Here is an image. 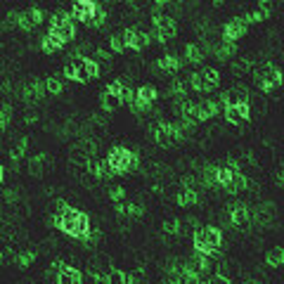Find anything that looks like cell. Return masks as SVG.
<instances>
[{"label":"cell","mask_w":284,"mask_h":284,"mask_svg":"<svg viewBox=\"0 0 284 284\" xmlns=\"http://www.w3.org/2000/svg\"><path fill=\"white\" fill-rule=\"evenodd\" d=\"M5 126H7V121H5V118H3V114H0V133L5 130Z\"/></svg>","instance_id":"f5cc1de1"},{"label":"cell","mask_w":284,"mask_h":284,"mask_svg":"<svg viewBox=\"0 0 284 284\" xmlns=\"http://www.w3.org/2000/svg\"><path fill=\"white\" fill-rule=\"evenodd\" d=\"M168 93L175 97V102H182V99H187V95H185V83H182L180 78L171 80V88H168Z\"/></svg>","instance_id":"83f0119b"},{"label":"cell","mask_w":284,"mask_h":284,"mask_svg":"<svg viewBox=\"0 0 284 284\" xmlns=\"http://www.w3.org/2000/svg\"><path fill=\"white\" fill-rule=\"evenodd\" d=\"M228 216H230V222L235 225V228H241V225H247L251 213H249V206L241 204V201H235V204H228Z\"/></svg>","instance_id":"52a82bcc"},{"label":"cell","mask_w":284,"mask_h":284,"mask_svg":"<svg viewBox=\"0 0 284 284\" xmlns=\"http://www.w3.org/2000/svg\"><path fill=\"white\" fill-rule=\"evenodd\" d=\"M216 182H218V187H225L230 182V168L228 166H218V171H216Z\"/></svg>","instance_id":"8d00e7d4"},{"label":"cell","mask_w":284,"mask_h":284,"mask_svg":"<svg viewBox=\"0 0 284 284\" xmlns=\"http://www.w3.org/2000/svg\"><path fill=\"white\" fill-rule=\"evenodd\" d=\"M220 102L225 107H235V105H239V102H249L247 88H232V90H228V93H222Z\"/></svg>","instance_id":"5bb4252c"},{"label":"cell","mask_w":284,"mask_h":284,"mask_svg":"<svg viewBox=\"0 0 284 284\" xmlns=\"http://www.w3.org/2000/svg\"><path fill=\"white\" fill-rule=\"evenodd\" d=\"M43 86L48 95H59L64 90V80L62 76H48V80H43Z\"/></svg>","instance_id":"7402d4cb"},{"label":"cell","mask_w":284,"mask_h":284,"mask_svg":"<svg viewBox=\"0 0 284 284\" xmlns=\"http://www.w3.org/2000/svg\"><path fill=\"white\" fill-rule=\"evenodd\" d=\"M48 166H50V156L48 154H33L31 159H29V173L31 175H43V171H48Z\"/></svg>","instance_id":"9a60e30c"},{"label":"cell","mask_w":284,"mask_h":284,"mask_svg":"<svg viewBox=\"0 0 284 284\" xmlns=\"http://www.w3.org/2000/svg\"><path fill=\"white\" fill-rule=\"evenodd\" d=\"M93 12H95V3H90V0H80V3H76V5L71 7L69 17L76 19V22H80V24H90Z\"/></svg>","instance_id":"ba28073f"},{"label":"cell","mask_w":284,"mask_h":284,"mask_svg":"<svg viewBox=\"0 0 284 284\" xmlns=\"http://www.w3.org/2000/svg\"><path fill=\"white\" fill-rule=\"evenodd\" d=\"M185 268H190L192 272H197V275H206V272L211 270V260L209 256H204V253H192V258L185 263Z\"/></svg>","instance_id":"8fae6325"},{"label":"cell","mask_w":284,"mask_h":284,"mask_svg":"<svg viewBox=\"0 0 284 284\" xmlns=\"http://www.w3.org/2000/svg\"><path fill=\"white\" fill-rule=\"evenodd\" d=\"M142 213H145V209L140 204H124V218H142Z\"/></svg>","instance_id":"d590c367"},{"label":"cell","mask_w":284,"mask_h":284,"mask_svg":"<svg viewBox=\"0 0 284 284\" xmlns=\"http://www.w3.org/2000/svg\"><path fill=\"white\" fill-rule=\"evenodd\" d=\"M192 244H194V251L197 253H204V256H216L222 247V230L220 228H201V230H194L192 235Z\"/></svg>","instance_id":"6da1fadb"},{"label":"cell","mask_w":284,"mask_h":284,"mask_svg":"<svg viewBox=\"0 0 284 284\" xmlns=\"http://www.w3.org/2000/svg\"><path fill=\"white\" fill-rule=\"evenodd\" d=\"M258 86H260L263 93H275V90L282 86V71H279V69H272V74L268 76V78L260 80Z\"/></svg>","instance_id":"e0dca14e"},{"label":"cell","mask_w":284,"mask_h":284,"mask_svg":"<svg viewBox=\"0 0 284 284\" xmlns=\"http://www.w3.org/2000/svg\"><path fill=\"white\" fill-rule=\"evenodd\" d=\"M45 95H48V93H45L43 80H33V83H29V86L24 88V99L29 102V105H36V102H40Z\"/></svg>","instance_id":"4fadbf2b"},{"label":"cell","mask_w":284,"mask_h":284,"mask_svg":"<svg viewBox=\"0 0 284 284\" xmlns=\"http://www.w3.org/2000/svg\"><path fill=\"white\" fill-rule=\"evenodd\" d=\"M105 24H107V12L99 5H95V12L90 17V24L88 26H105Z\"/></svg>","instance_id":"d6a6232c"},{"label":"cell","mask_w":284,"mask_h":284,"mask_svg":"<svg viewBox=\"0 0 284 284\" xmlns=\"http://www.w3.org/2000/svg\"><path fill=\"white\" fill-rule=\"evenodd\" d=\"M190 86H192L194 93H209V88H206V80H204V76H201V71L190 74Z\"/></svg>","instance_id":"f1b7e54d"},{"label":"cell","mask_w":284,"mask_h":284,"mask_svg":"<svg viewBox=\"0 0 284 284\" xmlns=\"http://www.w3.org/2000/svg\"><path fill=\"white\" fill-rule=\"evenodd\" d=\"M161 232H164V235H168V237L180 235V232H182V222L175 220V218H171V220H166L164 225H161Z\"/></svg>","instance_id":"f546056e"},{"label":"cell","mask_w":284,"mask_h":284,"mask_svg":"<svg viewBox=\"0 0 284 284\" xmlns=\"http://www.w3.org/2000/svg\"><path fill=\"white\" fill-rule=\"evenodd\" d=\"M90 59H95V62H107V59H109V52H107V50H95V57H90Z\"/></svg>","instance_id":"7dc6e473"},{"label":"cell","mask_w":284,"mask_h":284,"mask_svg":"<svg viewBox=\"0 0 284 284\" xmlns=\"http://www.w3.org/2000/svg\"><path fill=\"white\" fill-rule=\"evenodd\" d=\"M107 284H128V272H124L121 268H111L105 275Z\"/></svg>","instance_id":"cb8c5ba5"},{"label":"cell","mask_w":284,"mask_h":284,"mask_svg":"<svg viewBox=\"0 0 284 284\" xmlns=\"http://www.w3.org/2000/svg\"><path fill=\"white\" fill-rule=\"evenodd\" d=\"M185 57H187V62L190 64H201L206 59V55H204V50H201V45L199 43H190L185 48Z\"/></svg>","instance_id":"d6986e66"},{"label":"cell","mask_w":284,"mask_h":284,"mask_svg":"<svg viewBox=\"0 0 284 284\" xmlns=\"http://www.w3.org/2000/svg\"><path fill=\"white\" fill-rule=\"evenodd\" d=\"M180 67H182V62H180V57H175V55H164V57H159L154 64V69L161 71V74H175V71H180Z\"/></svg>","instance_id":"30bf717a"},{"label":"cell","mask_w":284,"mask_h":284,"mask_svg":"<svg viewBox=\"0 0 284 284\" xmlns=\"http://www.w3.org/2000/svg\"><path fill=\"white\" fill-rule=\"evenodd\" d=\"M201 284H209V282H201Z\"/></svg>","instance_id":"11a10c76"},{"label":"cell","mask_w":284,"mask_h":284,"mask_svg":"<svg viewBox=\"0 0 284 284\" xmlns=\"http://www.w3.org/2000/svg\"><path fill=\"white\" fill-rule=\"evenodd\" d=\"M76 152H80L83 156H88V159H90V156H93L95 152H97V142H95V140H90V137H83V140L78 142V147H76Z\"/></svg>","instance_id":"484cf974"},{"label":"cell","mask_w":284,"mask_h":284,"mask_svg":"<svg viewBox=\"0 0 284 284\" xmlns=\"http://www.w3.org/2000/svg\"><path fill=\"white\" fill-rule=\"evenodd\" d=\"M154 140H156V145H161V147H173V145L185 140V133H182L175 124L161 121V124L154 126Z\"/></svg>","instance_id":"277c9868"},{"label":"cell","mask_w":284,"mask_h":284,"mask_svg":"<svg viewBox=\"0 0 284 284\" xmlns=\"http://www.w3.org/2000/svg\"><path fill=\"white\" fill-rule=\"evenodd\" d=\"M235 111L239 114L241 121H249V118H251V107H249V102H239V105H235Z\"/></svg>","instance_id":"ab89813d"},{"label":"cell","mask_w":284,"mask_h":284,"mask_svg":"<svg viewBox=\"0 0 284 284\" xmlns=\"http://www.w3.org/2000/svg\"><path fill=\"white\" fill-rule=\"evenodd\" d=\"M0 114H3V118H5L7 124H10V118H12V107H10V105H3V107H0Z\"/></svg>","instance_id":"681fc988"},{"label":"cell","mask_w":284,"mask_h":284,"mask_svg":"<svg viewBox=\"0 0 284 284\" xmlns=\"http://www.w3.org/2000/svg\"><path fill=\"white\" fill-rule=\"evenodd\" d=\"M26 152H29V137H22V140H19L17 145L10 149V159H12L14 164H19V161L26 156Z\"/></svg>","instance_id":"44dd1931"},{"label":"cell","mask_w":284,"mask_h":284,"mask_svg":"<svg viewBox=\"0 0 284 284\" xmlns=\"http://www.w3.org/2000/svg\"><path fill=\"white\" fill-rule=\"evenodd\" d=\"M175 201H178V206H182V209H187V206H194L199 201V192H194V190H182V187H180Z\"/></svg>","instance_id":"ac0fdd59"},{"label":"cell","mask_w":284,"mask_h":284,"mask_svg":"<svg viewBox=\"0 0 284 284\" xmlns=\"http://www.w3.org/2000/svg\"><path fill=\"white\" fill-rule=\"evenodd\" d=\"M57 284H80L83 282V272L74 266H67L64 263L62 270H57V277H55Z\"/></svg>","instance_id":"9c48e42d"},{"label":"cell","mask_w":284,"mask_h":284,"mask_svg":"<svg viewBox=\"0 0 284 284\" xmlns=\"http://www.w3.org/2000/svg\"><path fill=\"white\" fill-rule=\"evenodd\" d=\"M135 29H124V33H121V38H124V45H126V50H133V43H135Z\"/></svg>","instance_id":"60d3db41"},{"label":"cell","mask_w":284,"mask_h":284,"mask_svg":"<svg viewBox=\"0 0 284 284\" xmlns=\"http://www.w3.org/2000/svg\"><path fill=\"white\" fill-rule=\"evenodd\" d=\"M149 43H152L149 33H147V31H137V33H135V43H133V50H137V52H140V50H145Z\"/></svg>","instance_id":"836d02e7"},{"label":"cell","mask_w":284,"mask_h":284,"mask_svg":"<svg viewBox=\"0 0 284 284\" xmlns=\"http://www.w3.org/2000/svg\"><path fill=\"white\" fill-rule=\"evenodd\" d=\"M48 36L55 38L62 48L67 43H71V40H74V38H76V26H74V22L69 19V14H52V17H50V31H48Z\"/></svg>","instance_id":"3957f363"},{"label":"cell","mask_w":284,"mask_h":284,"mask_svg":"<svg viewBox=\"0 0 284 284\" xmlns=\"http://www.w3.org/2000/svg\"><path fill=\"white\" fill-rule=\"evenodd\" d=\"M225 118H228L230 124H244L239 118V114L235 111V107H225Z\"/></svg>","instance_id":"7bdbcfd3"},{"label":"cell","mask_w":284,"mask_h":284,"mask_svg":"<svg viewBox=\"0 0 284 284\" xmlns=\"http://www.w3.org/2000/svg\"><path fill=\"white\" fill-rule=\"evenodd\" d=\"M22 14H24L26 22H29L31 26L43 24V19H45V12H43V10H38V7H29V10H24Z\"/></svg>","instance_id":"4316f807"},{"label":"cell","mask_w":284,"mask_h":284,"mask_svg":"<svg viewBox=\"0 0 284 284\" xmlns=\"http://www.w3.org/2000/svg\"><path fill=\"white\" fill-rule=\"evenodd\" d=\"M36 256H38L36 251H29V249H26V251H19L17 256H14V263H17L22 270H26V268L31 266L33 260H36Z\"/></svg>","instance_id":"d4e9b609"},{"label":"cell","mask_w":284,"mask_h":284,"mask_svg":"<svg viewBox=\"0 0 284 284\" xmlns=\"http://www.w3.org/2000/svg\"><path fill=\"white\" fill-rule=\"evenodd\" d=\"M209 284H232V282H230V277H225V275L218 272V275H213V277L209 279Z\"/></svg>","instance_id":"c3c4849f"},{"label":"cell","mask_w":284,"mask_h":284,"mask_svg":"<svg viewBox=\"0 0 284 284\" xmlns=\"http://www.w3.org/2000/svg\"><path fill=\"white\" fill-rule=\"evenodd\" d=\"M256 10H258V12L263 14V17H268V14H270L272 10H275V5H272V3H266V0H263V3H258V5H256Z\"/></svg>","instance_id":"f6af8a7d"},{"label":"cell","mask_w":284,"mask_h":284,"mask_svg":"<svg viewBox=\"0 0 284 284\" xmlns=\"http://www.w3.org/2000/svg\"><path fill=\"white\" fill-rule=\"evenodd\" d=\"M124 197H126V190H124L121 185L109 187V199L114 201V204H118V201H124Z\"/></svg>","instance_id":"f35d334b"},{"label":"cell","mask_w":284,"mask_h":284,"mask_svg":"<svg viewBox=\"0 0 284 284\" xmlns=\"http://www.w3.org/2000/svg\"><path fill=\"white\" fill-rule=\"evenodd\" d=\"M90 277H93V282H95V284H107L105 275H102V272H97V270H93V272H90Z\"/></svg>","instance_id":"816d5d0a"},{"label":"cell","mask_w":284,"mask_h":284,"mask_svg":"<svg viewBox=\"0 0 284 284\" xmlns=\"http://www.w3.org/2000/svg\"><path fill=\"white\" fill-rule=\"evenodd\" d=\"M5 26H7V29H14V26H19V12H17V10L7 12V17H5Z\"/></svg>","instance_id":"ee69618b"},{"label":"cell","mask_w":284,"mask_h":284,"mask_svg":"<svg viewBox=\"0 0 284 284\" xmlns=\"http://www.w3.org/2000/svg\"><path fill=\"white\" fill-rule=\"evenodd\" d=\"M83 71H86L88 80H90V78H97V76H99V71H102V67H99V64L95 62V59L86 57V59H83Z\"/></svg>","instance_id":"4dcf8cb0"},{"label":"cell","mask_w":284,"mask_h":284,"mask_svg":"<svg viewBox=\"0 0 284 284\" xmlns=\"http://www.w3.org/2000/svg\"><path fill=\"white\" fill-rule=\"evenodd\" d=\"M244 33H247V24H244L239 17L230 19L228 24L222 26V40H228V43H237Z\"/></svg>","instance_id":"8992f818"},{"label":"cell","mask_w":284,"mask_h":284,"mask_svg":"<svg viewBox=\"0 0 284 284\" xmlns=\"http://www.w3.org/2000/svg\"><path fill=\"white\" fill-rule=\"evenodd\" d=\"M59 48H62V45L57 43L55 38H50V36H43V40H40V50H43V52H48V55L57 52Z\"/></svg>","instance_id":"e575fe53"},{"label":"cell","mask_w":284,"mask_h":284,"mask_svg":"<svg viewBox=\"0 0 284 284\" xmlns=\"http://www.w3.org/2000/svg\"><path fill=\"white\" fill-rule=\"evenodd\" d=\"M124 80H114V83H111L109 88H105L107 93H111V95H116V97H121V93H124Z\"/></svg>","instance_id":"b9f144b4"},{"label":"cell","mask_w":284,"mask_h":284,"mask_svg":"<svg viewBox=\"0 0 284 284\" xmlns=\"http://www.w3.org/2000/svg\"><path fill=\"white\" fill-rule=\"evenodd\" d=\"M99 105H102L105 111H116V109H121V99H118L116 95L102 90V95H99Z\"/></svg>","instance_id":"ffe728a7"},{"label":"cell","mask_w":284,"mask_h":284,"mask_svg":"<svg viewBox=\"0 0 284 284\" xmlns=\"http://www.w3.org/2000/svg\"><path fill=\"white\" fill-rule=\"evenodd\" d=\"M107 164H109V168L114 171V175H124L140 166V159H137V154L130 152L128 147H111V152L107 154Z\"/></svg>","instance_id":"7a4b0ae2"},{"label":"cell","mask_w":284,"mask_h":284,"mask_svg":"<svg viewBox=\"0 0 284 284\" xmlns=\"http://www.w3.org/2000/svg\"><path fill=\"white\" fill-rule=\"evenodd\" d=\"M152 24H154V40L156 43H166V40H171V38L175 36V19L168 17V14H156V17H152Z\"/></svg>","instance_id":"5b68a950"},{"label":"cell","mask_w":284,"mask_h":284,"mask_svg":"<svg viewBox=\"0 0 284 284\" xmlns=\"http://www.w3.org/2000/svg\"><path fill=\"white\" fill-rule=\"evenodd\" d=\"M128 284H145V275H142L140 270L130 272V275H128Z\"/></svg>","instance_id":"bcb514c9"},{"label":"cell","mask_w":284,"mask_h":284,"mask_svg":"<svg viewBox=\"0 0 284 284\" xmlns=\"http://www.w3.org/2000/svg\"><path fill=\"white\" fill-rule=\"evenodd\" d=\"M159 97V93H156L154 86H140L135 90V102H140V105H147L152 107V102Z\"/></svg>","instance_id":"2e32d148"},{"label":"cell","mask_w":284,"mask_h":284,"mask_svg":"<svg viewBox=\"0 0 284 284\" xmlns=\"http://www.w3.org/2000/svg\"><path fill=\"white\" fill-rule=\"evenodd\" d=\"M201 76H204V80H206L209 93L213 90V88H218V83H220V74H218V69H206V71H201Z\"/></svg>","instance_id":"1f68e13d"},{"label":"cell","mask_w":284,"mask_h":284,"mask_svg":"<svg viewBox=\"0 0 284 284\" xmlns=\"http://www.w3.org/2000/svg\"><path fill=\"white\" fill-rule=\"evenodd\" d=\"M109 48H111V52H124L126 45H124V38H121V33H114V36L109 38Z\"/></svg>","instance_id":"74e56055"},{"label":"cell","mask_w":284,"mask_h":284,"mask_svg":"<svg viewBox=\"0 0 284 284\" xmlns=\"http://www.w3.org/2000/svg\"><path fill=\"white\" fill-rule=\"evenodd\" d=\"M3 180H5V168L0 166V182H3Z\"/></svg>","instance_id":"db71d44e"},{"label":"cell","mask_w":284,"mask_h":284,"mask_svg":"<svg viewBox=\"0 0 284 284\" xmlns=\"http://www.w3.org/2000/svg\"><path fill=\"white\" fill-rule=\"evenodd\" d=\"M90 230H93V225H90V216L80 211V213H78V218H76L74 239H78V241H88V237H90Z\"/></svg>","instance_id":"7c38bea8"},{"label":"cell","mask_w":284,"mask_h":284,"mask_svg":"<svg viewBox=\"0 0 284 284\" xmlns=\"http://www.w3.org/2000/svg\"><path fill=\"white\" fill-rule=\"evenodd\" d=\"M284 263V249L282 247H275L266 253V266L270 268H279Z\"/></svg>","instance_id":"603a6c76"},{"label":"cell","mask_w":284,"mask_h":284,"mask_svg":"<svg viewBox=\"0 0 284 284\" xmlns=\"http://www.w3.org/2000/svg\"><path fill=\"white\" fill-rule=\"evenodd\" d=\"M12 258H14V253L10 251V247L0 251V263H5V260H12Z\"/></svg>","instance_id":"f907efd6"}]
</instances>
